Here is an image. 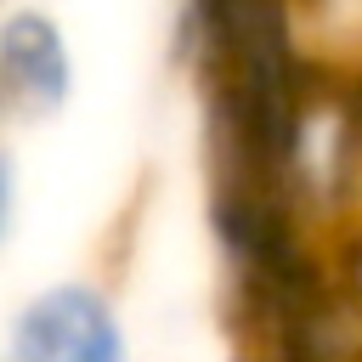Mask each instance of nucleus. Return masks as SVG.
<instances>
[{"label":"nucleus","mask_w":362,"mask_h":362,"mask_svg":"<svg viewBox=\"0 0 362 362\" xmlns=\"http://www.w3.org/2000/svg\"><path fill=\"white\" fill-rule=\"evenodd\" d=\"M0 362H136V345L107 283L51 277L11 305Z\"/></svg>","instance_id":"1"},{"label":"nucleus","mask_w":362,"mask_h":362,"mask_svg":"<svg viewBox=\"0 0 362 362\" xmlns=\"http://www.w3.org/2000/svg\"><path fill=\"white\" fill-rule=\"evenodd\" d=\"M74 96V51L51 11L17 6L0 17V107L11 119H51Z\"/></svg>","instance_id":"2"},{"label":"nucleus","mask_w":362,"mask_h":362,"mask_svg":"<svg viewBox=\"0 0 362 362\" xmlns=\"http://www.w3.org/2000/svg\"><path fill=\"white\" fill-rule=\"evenodd\" d=\"M17 209H23V181H17V158H11V147L0 141V249H6L11 232H17Z\"/></svg>","instance_id":"3"},{"label":"nucleus","mask_w":362,"mask_h":362,"mask_svg":"<svg viewBox=\"0 0 362 362\" xmlns=\"http://www.w3.org/2000/svg\"><path fill=\"white\" fill-rule=\"evenodd\" d=\"M0 119H6V107H0Z\"/></svg>","instance_id":"4"}]
</instances>
